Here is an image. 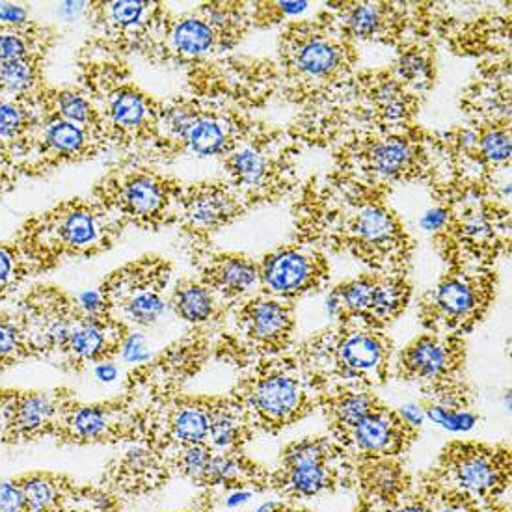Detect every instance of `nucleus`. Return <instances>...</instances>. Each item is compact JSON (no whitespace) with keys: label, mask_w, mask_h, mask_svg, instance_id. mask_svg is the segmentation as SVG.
Here are the masks:
<instances>
[{"label":"nucleus","mask_w":512,"mask_h":512,"mask_svg":"<svg viewBox=\"0 0 512 512\" xmlns=\"http://www.w3.org/2000/svg\"><path fill=\"white\" fill-rule=\"evenodd\" d=\"M293 241L328 256H347L369 272L408 276L416 241L390 203V194L341 176H313L291 198Z\"/></svg>","instance_id":"f257e3e1"},{"label":"nucleus","mask_w":512,"mask_h":512,"mask_svg":"<svg viewBox=\"0 0 512 512\" xmlns=\"http://www.w3.org/2000/svg\"><path fill=\"white\" fill-rule=\"evenodd\" d=\"M423 103L390 66L360 68L323 101L302 108L287 133L300 148L332 149L349 136L416 125Z\"/></svg>","instance_id":"f03ea898"},{"label":"nucleus","mask_w":512,"mask_h":512,"mask_svg":"<svg viewBox=\"0 0 512 512\" xmlns=\"http://www.w3.org/2000/svg\"><path fill=\"white\" fill-rule=\"evenodd\" d=\"M436 207L423 218L447 269H496L511 254V205L477 181L445 179L431 190Z\"/></svg>","instance_id":"7ed1b4c3"},{"label":"nucleus","mask_w":512,"mask_h":512,"mask_svg":"<svg viewBox=\"0 0 512 512\" xmlns=\"http://www.w3.org/2000/svg\"><path fill=\"white\" fill-rule=\"evenodd\" d=\"M278 95L298 110L323 101L360 69V51L321 8L313 17L291 19L276 43Z\"/></svg>","instance_id":"20e7f679"},{"label":"nucleus","mask_w":512,"mask_h":512,"mask_svg":"<svg viewBox=\"0 0 512 512\" xmlns=\"http://www.w3.org/2000/svg\"><path fill=\"white\" fill-rule=\"evenodd\" d=\"M77 86L97 108L110 148L122 159L142 161L159 138L164 101L136 82L127 60L84 49L77 56Z\"/></svg>","instance_id":"39448f33"},{"label":"nucleus","mask_w":512,"mask_h":512,"mask_svg":"<svg viewBox=\"0 0 512 512\" xmlns=\"http://www.w3.org/2000/svg\"><path fill=\"white\" fill-rule=\"evenodd\" d=\"M123 231L122 224L90 196H77L28 216L14 241L36 274H45L71 259L107 254L122 239Z\"/></svg>","instance_id":"423d86ee"},{"label":"nucleus","mask_w":512,"mask_h":512,"mask_svg":"<svg viewBox=\"0 0 512 512\" xmlns=\"http://www.w3.org/2000/svg\"><path fill=\"white\" fill-rule=\"evenodd\" d=\"M330 151L334 172L386 194L412 183L429 187L440 174L432 131L419 123L349 136Z\"/></svg>","instance_id":"0eeeda50"},{"label":"nucleus","mask_w":512,"mask_h":512,"mask_svg":"<svg viewBox=\"0 0 512 512\" xmlns=\"http://www.w3.org/2000/svg\"><path fill=\"white\" fill-rule=\"evenodd\" d=\"M250 32L248 2H202L185 14L170 12L144 60L187 71L203 62L224 58Z\"/></svg>","instance_id":"6e6552de"},{"label":"nucleus","mask_w":512,"mask_h":512,"mask_svg":"<svg viewBox=\"0 0 512 512\" xmlns=\"http://www.w3.org/2000/svg\"><path fill=\"white\" fill-rule=\"evenodd\" d=\"M302 148L287 129L259 122L256 129L220 159L224 181L235 190L248 211L291 200L300 183L298 161Z\"/></svg>","instance_id":"1a4fd4ad"},{"label":"nucleus","mask_w":512,"mask_h":512,"mask_svg":"<svg viewBox=\"0 0 512 512\" xmlns=\"http://www.w3.org/2000/svg\"><path fill=\"white\" fill-rule=\"evenodd\" d=\"M185 183L144 162L120 159L95 181L90 198L123 230L161 231L177 226Z\"/></svg>","instance_id":"9d476101"},{"label":"nucleus","mask_w":512,"mask_h":512,"mask_svg":"<svg viewBox=\"0 0 512 512\" xmlns=\"http://www.w3.org/2000/svg\"><path fill=\"white\" fill-rule=\"evenodd\" d=\"M390 352L388 337L378 330L339 323L310 339L300 351V360L317 388L334 380L343 386L341 391H367L386 380Z\"/></svg>","instance_id":"9b49d317"},{"label":"nucleus","mask_w":512,"mask_h":512,"mask_svg":"<svg viewBox=\"0 0 512 512\" xmlns=\"http://www.w3.org/2000/svg\"><path fill=\"white\" fill-rule=\"evenodd\" d=\"M323 8L356 45L382 43L397 51L408 43L434 41V2L339 0L324 2Z\"/></svg>","instance_id":"f8f14e48"},{"label":"nucleus","mask_w":512,"mask_h":512,"mask_svg":"<svg viewBox=\"0 0 512 512\" xmlns=\"http://www.w3.org/2000/svg\"><path fill=\"white\" fill-rule=\"evenodd\" d=\"M84 10L90 30L82 49L120 60L146 58L172 12L159 0H94Z\"/></svg>","instance_id":"ddd939ff"},{"label":"nucleus","mask_w":512,"mask_h":512,"mask_svg":"<svg viewBox=\"0 0 512 512\" xmlns=\"http://www.w3.org/2000/svg\"><path fill=\"white\" fill-rule=\"evenodd\" d=\"M498 289L496 269H445L419 298L421 324L431 334L460 337L483 321Z\"/></svg>","instance_id":"4468645a"},{"label":"nucleus","mask_w":512,"mask_h":512,"mask_svg":"<svg viewBox=\"0 0 512 512\" xmlns=\"http://www.w3.org/2000/svg\"><path fill=\"white\" fill-rule=\"evenodd\" d=\"M172 274V261L148 254L112 270L95 291L112 317L125 324L151 326L168 308L166 289Z\"/></svg>","instance_id":"2eb2a0df"},{"label":"nucleus","mask_w":512,"mask_h":512,"mask_svg":"<svg viewBox=\"0 0 512 512\" xmlns=\"http://www.w3.org/2000/svg\"><path fill=\"white\" fill-rule=\"evenodd\" d=\"M511 8L475 4L472 15L451 14L447 2H434V41H444L451 53L472 58L511 54Z\"/></svg>","instance_id":"dca6fc26"},{"label":"nucleus","mask_w":512,"mask_h":512,"mask_svg":"<svg viewBox=\"0 0 512 512\" xmlns=\"http://www.w3.org/2000/svg\"><path fill=\"white\" fill-rule=\"evenodd\" d=\"M259 291L267 297L282 298L293 302L295 298L321 293L332 280L330 256L311 244H280L261 259Z\"/></svg>","instance_id":"f3484780"},{"label":"nucleus","mask_w":512,"mask_h":512,"mask_svg":"<svg viewBox=\"0 0 512 512\" xmlns=\"http://www.w3.org/2000/svg\"><path fill=\"white\" fill-rule=\"evenodd\" d=\"M246 213V205L222 177L185 183L177 218L185 250L213 246L216 235Z\"/></svg>","instance_id":"a211bd4d"},{"label":"nucleus","mask_w":512,"mask_h":512,"mask_svg":"<svg viewBox=\"0 0 512 512\" xmlns=\"http://www.w3.org/2000/svg\"><path fill=\"white\" fill-rule=\"evenodd\" d=\"M19 317L32 354H62L86 313L77 297L64 289L56 285H36L21 298Z\"/></svg>","instance_id":"6ab92c4d"},{"label":"nucleus","mask_w":512,"mask_h":512,"mask_svg":"<svg viewBox=\"0 0 512 512\" xmlns=\"http://www.w3.org/2000/svg\"><path fill=\"white\" fill-rule=\"evenodd\" d=\"M108 151L112 148L107 136L58 118H41L36 144L21 174L23 177L47 176L64 166L95 161Z\"/></svg>","instance_id":"aec40b11"},{"label":"nucleus","mask_w":512,"mask_h":512,"mask_svg":"<svg viewBox=\"0 0 512 512\" xmlns=\"http://www.w3.org/2000/svg\"><path fill=\"white\" fill-rule=\"evenodd\" d=\"M233 328L237 341L257 356L285 351L295 330V304L282 298L252 295L233 306Z\"/></svg>","instance_id":"412c9836"},{"label":"nucleus","mask_w":512,"mask_h":512,"mask_svg":"<svg viewBox=\"0 0 512 512\" xmlns=\"http://www.w3.org/2000/svg\"><path fill=\"white\" fill-rule=\"evenodd\" d=\"M263 365L243 384V405L267 425H285L308 410V391L291 365Z\"/></svg>","instance_id":"4be33fe9"},{"label":"nucleus","mask_w":512,"mask_h":512,"mask_svg":"<svg viewBox=\"0 0 512 512\" xmlns=\"http://www.w3.org/2000/svg\"><path fill=\"white\" fill-rule=\"evenodd\" d=\"M187 254L196 269L194 276L209 287L226 308H233L244 298L252 297L256 289L259 291V267L254 257L222 252L213 246L187 250Z\"/></svg>","instance_id":"5701e85b"},{"label":"nucleus","mask_w":512,"mask_h":512,"mask_svg":"<svg viewBox=\"0 0 512 512\" xmlns=\"http://www.w3.org/2000/svg\"><path fill=\"white\" fill-rule=\"evenodd\" d=\"M511 54L481 60L477 75L460 92L464 122H511Z\"/></svg>","instance_id":"b1692460"},{"label":"nucleus","mask_w":512,"mask_h":512,"mask_svg":"<svg viewBox=\"0 0 512 512\" xmlns=\"http://www.w3.org/2000/svg\"><path fill=\"white\" fill-rule=\"evenodd\" d=\"M462 337L423 334L414 339L397 360V375L431 388L457 375L464 362Z\"/></svg>","instance_id":"393cba45"},{"label":"nucleus","mask_w":512,"mask_h":512,"mask_svg":"<svg viewBox=\"0 0 512 512\" xmlns=\"http://www.w3.org/2000/svg\"><path fill=\"white\" fill-rule=\"evenodd\" d=\"M129 337L127 324L112 315H86L69 337L68 347L62 352L69 365L105 364L112 354L122 351Z\"/></svg>","instance_id":"a878e982"},{"label":"nucleus","mask_w":512,"mask_h":512,"mask_svg":"<svg viewBox=\"0 0 512 512\" xmlns=\"http://www.w3.org/2000/svg\"><path fill=\"white\" fill-rule=\"evenodd\" d=\"M38 95L19 101H0V144L10 149L21 168L28 161L40 131Z\"/></svg>","instance_id":"bb28decb"},{"label":"nucleus","mask_w":512,"mask_h":512,"mask_svg":"<svg viewBox=\"0 0 512 512\" xmlns=\"http://www.w3.org/2000/svg\"><path fill=\"white\" fill-rule=\"evenodd\" d=\"M38 110L41 118H58V120L75 123L88 131L107 136L103 120L92 99L77 84L75 86L47 84L38 95Z\"/></svg>","instance_id":"cd10ccee"},{"label":"nucleus","mask_w":512,"mask_h":512,"mask_svg":"<svg viewBox=\"0 0 512 512\" xmlns=\"http://www.w3.org/2000/svg\"><path fill=\"white\" fill-rule=\"evenodd\" d=\"M60 410V399L45 391L27 393H2L0 418L21 434H34L49 427Z\"/></svg>","instance_id":"c85d7f7f"},{"label":"nucleus","mask_w":512,"mask_h":512,"mask_svg":"<svg viewBox=\"0 0 512 512\" xmlns=\"http://www.w3.org/2000/svg\"><path fill=\"white\" fill-rule=\"evenodd\" d=\"M60 34L51 25L27 21L21 25L0 23V64L43 58L53 53Z\"/></svg>","instance_id":"c756f323"},{"label":"nucleus","mask_w":512,"mask_h":512,"mask_svg":"<svg viewBox=\"0 0 512 512\" xmlns=\"http://www.w3.org/2000/svg\"><path fill=\"white\" fill-rule=\"evenodd\" d=\"M397 56L390 68L393 75L405 84L414 94L423 95L431 92L438 81V60H436V43L418 41L408 43L395 51Z\"/></svg>","instance_id":"7c9ffc66"},{"label":"nucleus","mask_w":512,"mask_h":512,"mask_svg":"<svg viewBox=\"0 0 512 512\" xmlns=\"http://www.w3.org/2000/svg\"><path fill=\"white\" fill-rule=\"evenodd\" d=\"M412 295H414V285L408 276L375 272L371 306H369L365 326L380 330L397 321L408 308Z\"/></svg>","instance_id":"2f4dec72"},{"label":"nucleus","mask_w":512,"mask_h":512,"mask_svg":"<svg viewBox=\"0 0 512 512\" xmlns=\"http://www.w3.org/2000/svg\"><path fill=\"white\" fill-rule=\"evenodd\" d=\"M168 304L176 311L177 317L194 326L211 323L222 311L228 310L196 276L177 280Z\"/></svg>","instance_id":"473e14b6"},{"label":"nucleus","mask_w":512,"mask_h":512,"mask_svg":"<svg viewBox=\"0 0 512 512\" xmlns=\"http://www.w3.org/2000/svg\"><path fill=\"white\" fill-rule=\"evenodd\" d=\"M410 425L401 414H393L386 406L378 405L371 414H367L354 429L352 438L356 445L369 453L388 451L391 445L399 440V434L405 432Z\"/></svg>","instance_id":"72a5a7b5"},{"label":"nucleus","mask_w":512,"mask_h":512,"mask_svg":"<svg viewBox=\"0 0 512 512\" xmlns=\"http://www.w3.org/2000/svg\"><path fill=\"white\" fill-rule=\"evenodd\" d=\"M47 60L34 58L0 64V101H19L40 94L47 82Z\"/></svg>","instance_id":"f704fd0d"},{"label":"nucleus","mask_w":512,"mask_h":512,"mask_svg":"<svg viewBox=\"0 0 512 512\" xmlns=\"http://www.w3.org/2000/svg\"><path fill=\"white\" fill-rule=\"evenodd\" d=\"M289 481L300 496H313L326 486L323 447L317 442H302L291 451Z\"/></svg>","instance_id":"c9c22d12"},{"label":"nucleus","mask_w":512,"mask_h":512,"mask_svg":"<svg viewBox=\"0 0 512 512\" xmlns=\"http://www.w3.org/2000/svg\"><path fill=\"white\" fill-rule=\"evenodd\" d=\"M213 403L187 401L174 408L170 429L177 442L185 445L203 444L209 438Z\"/></svg>","instance_id":"e433bc0d"},{"label":"nucleus","mask_w":512,"mask_h":512,"mask_svg":"<svg viewBox=\"0 0 512 512\" xmlns=\"http://www.w3.org/2000/svg\"><path fill=\"white\" fill-rule=\"evenodd\" d=\"M324 405L341 429L351 431L380 403L369 391L349 390L337 391L336 395H330Z\"/></svg>","instance_id":"4c0bfd02"},{"label":"nucleus","mask_w":512,"mask_h":512,"mask_svg":"<svg viewBox=\"0 0 512 512\" xmlns=\"http://www.w3.org/2000/svg\"><path fill=\"white\" fill-rule=\"evenodd\" d=\"M32 276L38 274L19 244L0 241V302L15 295Z\"/></svg>","instance_id":"58836bf2"},{"label":"nucleus","mask_w":512,"mask_h":512,"mask_svg":"<svg viewBox=\"0 0 512 512\" xmlns=\"http://www.w3.org/2000/svg\"><path fill=\"white\" fill-rule=\"evenodd\" d=\"M310 2H269V0H256L248 2V14L252 30H265V28L283 27L287 21L297 19L310 8Z\"/></svg>","instance_id":"ea45409f"},{"label":"nucleus","mask_w":512,"mask_h":512,"mask_svg":"<svg viewBox=\"0 0 512 512\" xmlns=\"http://www.w3.org/2000/svg\"><path fill=\"white\" fill-rule=\"evenodd\" d=\"M241 432V403L218 401L211 408L209 440L216 447H230L237 442Z\"/></svg>","instance_id":"a19ab883"},{"label":"nucleus","mask_w":512,"mask_h":512,"mask_svg":"<svg viewBox=\"0 0 512 512\" xmlns=\"http://www.w3.org/2000/svg\"><path fill=\"white\" fill-rule=\"evenodd\" d=\"M68 425L81 440H99L110 429V410L101 405L77 406L69 412Z\"/></svg>","instance_id":"79ce46f5"},{"label":"nucleus","mask_w":512,"mask_h":512,"mask_svg":"<svg viewBox=\"0 0 512 512\" xmlns=\"http://www.w3.org/2000/svg\"><path fill=\"white\" fill-rule=\"evenodd\" d=\"M32 354L19 315L0 313V367Z\"/></svg>","instance_id":"37998d69"},{"label":"nucleus","mask_w":512,"mask_h":512,"mask_svg":"<svg viewBox=\"0 0 512 512\" xmlns=\"http://www.w3.org/2000/svg\"><path fill=\"white\" fill-rule=\"evenodd\" d=\"M457 477L464 488L477 494H485L498 485V468L483 455H472L460 462Z\"/></svg>","instance_id":"c03bdc74"},{"label":"nucleus","mask_w":512,"mask_h":512,"mask_svg":"<svg viewBox=\"0 0 512 512\" xmlns=\"http://www.w3.org/2000/svg\"><path fill=\"white\" fill-rule=\"evenodd\" d=\"M25 512H49L54 507L58 492L56 486L45 477H30L23 485Z\"/></svg>","instance_id":"a18cd8bd"},{"label":"nucleus","mask_w":512,"mask_h":512,"mask_svg":"<svg viewBox=\"0 0 512 512\" xmlns=\"http://www.w3.org/2000/svg\"><path fill=\"white\" fill-rule=\"evenodd\" d=\"M425 414L438 425H442L449 431H470L477 423V416L470 410H449L438 405H429L425 408Z\"/></svg>","instance_id":"49530a36"},{"label":"nucleus","mask_w":512,"mask_h":512,"mask_svg":"<svg viewBox=\"0 0 512 512\" xmlns=\"http://www.w3.org/2000/svg\"><path fill=\"white\" fill-rule=\"evenodd\" d=\"M21 179H23L21 164L10 153V149H6L0 144V198L14 192Z\"/></svg>","instance_id":"de8ad7c7"},{"label":"nucleus","mask_w":512,"mask_h":512,"mask_svg":"<svg viewBox=\"0 0 512 512\" xmlns=\"http://www.w3.org/2000/svg\"><path fill=\"white\" fill-rule=\"evenodd\" d=\"M209 449L203 444L187 445L185 451H183V457H181V466H183V472L194 477V479H203L205 470L209 466Z\"/></svg>","instance_id":"09e8293b"},{"label":"nucleus","mask_w":512,"mask_h":512,"mask_svg":"<svg viewBox=\"0 0 512 512\" xmlns=\"http://www.w3.org/2000/svg\"><path fill=\"white\" fill-rule=\"evenodd\" d=\"M237 473H239V464L235 460L230 457H211L203 479L211 481L213 485H218V483H226V481L235 479Z\"/></svg>","instance_id":"8fccbe9b"},{"label":"nucleus","mask_w":512,"mask_h":512,"mask_svg":"<svg viewBox=\"0 0 512 512\" xmlns=\"http://www.w3.org/2000/svg\"><path fill=\"white\" fill-rule=\"evenodd\" d=\"M0 512H25L21 486L12 481H0Z\"/></svg>","instance_id":"3c124183"},{"label":"nucleus","mask_w":512,"mask_h":512,"mask_svg":"<svg viewBox=\"0 0 512 512\" xmlns=\"http://www.w3.org/2000/svg\"><path fill=\"white\" fill-rule=\"evenodd\" d=\"M27 21H30V14L23 4H8V2L0 4V23L21 25Z\"/></svg>","instance_id":"603ef678"},{"label":"nucleus","mask_w":512,"mask_h":512,"mask_svg":"<svg viewBox=\"0 0 512 512\" xmlns=\"http://www.w3.org/2000/svg\"><path fill=\"white\" fill-rule=\"evenodd\" d=\"M401 418L405 419L408 425H419L423 421V412L419 410L418 406H405L401 410Z\"/></svg>","instance_id":"864d4df0"},{"label":"nucleus","mask_w":512,"mask_h":512,"mask_svg":"<svg viewBox=\"0 0 512 512\" xmlns=\"http://www.w3.org/2000/svg\"><path fill=\"white\" fill-rule=\"evenodd\" d=\"M95 375L99 380H103V382H110V380H114L116 378V367L112 364H99L97 365V369H95Z\"/></svg>","instance_id":"5fc2aeb1"},{"label":"nucleus","mask_w":512,"mask_h":512,"mask_svg":"<svg viewBox=\"0 0 512 512\" xmlns=\"http://www.w3.org/2000/svg\"><path fill=\"white\" fill-rule=\"evenodd\" d=\"M250 499V494L248 492H235L233 496H230L228 498V501H226V505L228 507H231V509H235V507H239V505H243V503H246Z\"/></svg>","instance_id":"6e6d98bb"},{"label":"nucleus","mask_w":512,"mask_h":512,"mask_svg":"<svg viewBox=\"0 0 512 512\" xmlns=\"http://www.w3.org/2000/svg\"><path fill=\"white\" fill-rule=\"evenodd\" d=\"M399 512H425L418 505H410V507H405V509H401Z\"/></svg>","instance_id":"4d7b16f0"},{"label":"nucleus","mask_w":512,"mask_h":512,"mask_svg":"<svg viewBox=\"0 0 512 512\" xmlns=\"http://www.w3.org/2000/svg\"><path fill=\"white\" fill-rule=\"evenodd\" d=\"M272 509H274V503H267V505H263L257 512H270Z\"/></svg>","instance_id":"13d9d810"},{"label":"nucleus","mask_w":512,"mask_h":512,"mask_svg":"<svg viewBox=\"0 0 512 512\" xmlns=\"http://www.w3.org/2000/svg\"><path fill=\"white\" fill-rule=\"evenodd\" d=\"M442 512H459V511H455V509H445V511H442Z\"/></svg>","instance_id":"bf43d9fd"}]
</instances>
